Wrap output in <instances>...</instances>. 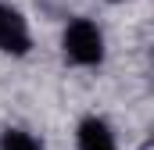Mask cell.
<instances>
[{"label":"cell","instance_id":"3","mask_svg":"<svg viewBox=\"0 0 154 150\" xmlns=\"http://www.w3.org/2000/svg\"><path fill=\"white\" fill-rule=\"evenodd\" d=\"M79 150H115V140H111L108 125L97 122V118H86L79 125Z\"/></svg>","mask_w":154,"mask_h":150},{"label":"cell","instance_id":"4","mask_svg":"<svg viewBox=\"0 0 154 150\" xmlns=\"http://www.w3.org/2000/svg\"><path fill=\"white\" fill-rule=\"evenodd\" d=\"M0 150H39V143L29 132H18V129H7L0 136Z\"/></svg>","mask_w":154,"mask_h":150},{"label":"cell","instance_id":"2","mask_svg":"<svg viewBox=\"0 0 154 150\" xmlns=\"http://www.w3.org/2000/svg\"><path fill=\"white\" fill-rule=\"evenodd\" d=\"M0 50H7V54H25L29 50L25 18L7 4H0Z\"/></svg>","mask_w":154,"mask_h":150},{"label":"cell","instance_id":"1","mask_svg":"<svg viewBox=\"0 0 154 150\" xmlns=\"http://www.w3.org/2000/svg\"><path fill=\"white\" fill-rule=\"evenodd\" d=\"M65 54L75 64H97L104 57V36H100V29L93 22H86V18L72 22L65 29Z\"/></svg>","mask_w":154,"mask_h":150}]
</instances>
